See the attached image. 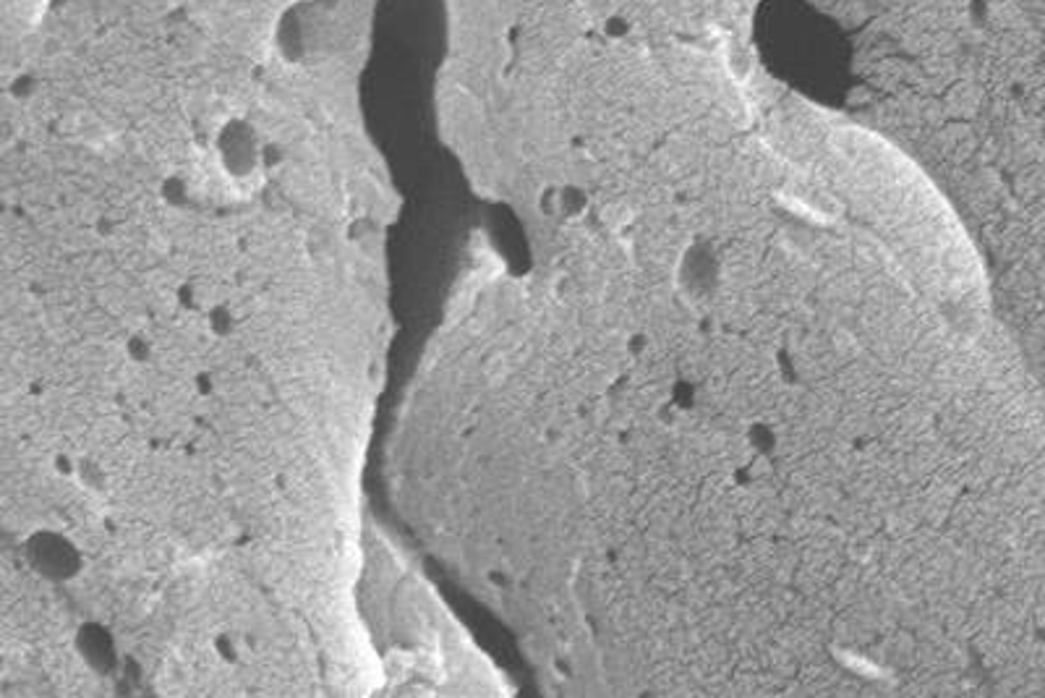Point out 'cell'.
Instances as JSON below:
<instances>
[{
	"mask_svg": "<svg viewBox=\"0 0 1045 698\" xmlns=\"http://www.w3.org/2000/svg\"><path fill=\"white\" fill-rule=\"evenodd\" d=\"M51 469H53L55 477L72 484V477H74V469H76V452H72V450L55 452V456L51 458Z\"/></svg>",
	"mask_w": 1045,
	"mask_h": 698,
	"instance_id": "obj_8",
	"label": "cell"
},
{
	"mask_svg": "<svg viewBox=\"0 0 1045 698\" xmlns=\"http://www.w3.org/2000/svg\"><path fill=\"white\" fill-rule=\"evenodd\" d=\"M19 553L32 576L53 586H72L89 570V557L81 542L55 526L30 528L21 536Z\"/></svg>",
	"mask_w": 1045,
	"mask_h": 698,
	"instance_id": "obj_1",
	"label": "cell"
},
{
	"mask_svg": "<svg viewBox=\"0 0 1045 698\" xmlns=\"http://www.w3.org/2000/svg\"><path fill=\"white\" fill-rule=\"evenodd\" d=\"M209 652H213V657L220 662V665L236 667L247 657V644H243L241 636H236V633L217 631L213 641H209Z\"/></svg>",
	"mask_w": 1045,
	"mask_h": 698,
	"instance_id": "obj_5",
	"label": "cell"
},
{
	"mask_svg": "<svg viewBox=\"0 0 1045 698\" xmlns=\"http://www.w3.org/2000/svg\"><path fill=\"white\" fill-rule=\"evenodd\" d=\"M213 157L222 178L236 186H247L264 167V139L247 118H230L217 126Z\"/></svg>",
	"mask_w": 1045,
	"mask_h": 698,
	"instance_id": "obj_2",
	"label": "cell"
},
{
	"mask_svg": "<svg viewBox=\"0 0 1045 698\" xmlns=\"http://www.w3.org/2000/svg\"><path fill=\"white\" fill-rule=\"evenodd\" d=\"M205 319H207L209 335H215V338H220V340L230 338V335H236L238 330V314L230 309L228 304L209 306Z\"/></svg>",
	"mask_w": 1045,
	"mask_h": 698,
	"instance_id": "obj_6",
	"label": "cell"
},
{
	"mask_svg": "<svg viewBox=\"0 0 1045 698\" xmlns=\"http://www.w3.org/2000/svg\"><path fill=\"white\" fill-rule=\"evenodd\" d=\"M123 351H126V359H129L133 367H146L154 361V343L146 338V335H139V332L131 335V338L126 340Z\"/></svg>",
	"mask_w": 1045,
	"mask_h": 698,
	"instance_id": "obj_7",
	"label": "cell"
},
{
	"mask_svg": "<svg viewBox=\"0 0 1045 698\" xmlns=\"http://www.w3.org/2000/svg\"><path fill=\"white\" fill-rule=\"evenodd\" d=\"M72 484L76 487V490L95 494L97 498V494L110 492V487H113V477H110L108 466H105L102 460L89 456V452H76V469H74Z\"/></svg>",
	"mask_w": 1045,
	"mask_h": 698,
	"instance_id": "obj_4",
	"label": "cell"
},
{
	"mask_svg": "<svg viewBox=\"0 0 1045 698\" xmlns=\"http://www.w3.org/2000/svg\"><path fill=\"white\" fill-rule=\"evenodd\" d=\"M72 646L74 654L89 673L110 675L118 665V644L113 633L102 623H97V620H89V623H81L76 628Z\"/></svg>",
	"mask_w": 1045,
	"mask_h": 698,
	"instance_id": "obj_3",
	"label": "cell"
}]
</instances>
